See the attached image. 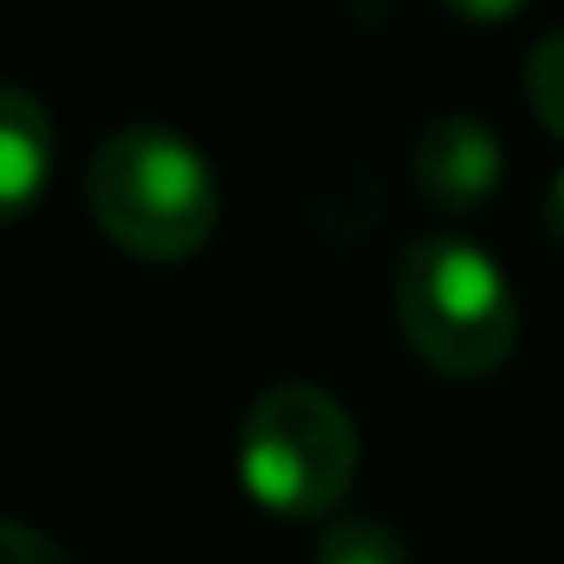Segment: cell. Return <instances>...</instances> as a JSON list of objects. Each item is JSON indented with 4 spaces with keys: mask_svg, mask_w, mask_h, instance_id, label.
I'll return each instance as SVG.
<instances>
[{
    "mask_svg": "<svg viewBox=\"0 0 564 564\" xmlns=\"http://www.w3.org/2000/svg\"><path fill=\"white\" fill-rule=\"evenodd\" d=\"M86 207L116 249L140 261H188L219 225L207 159L171 128H122L86 164Z\"/></svg>",
    "mask_w": 564,
    "mask_h": 564,
    "instance_id": "cell-1",
    "label": "cell"
},
{
    "mask_svg": "<svg viewBox=\"0 0 564 564\" xmlns=\"http://www.w3.org/2000/svg\"><path fill=\"white\" fill-rule=\"evenodd\" d=\"M401 334L443 377H486L516 346V297L503 268L467 237H413L394 268Z\"/></svg>",
    "mask_w": 564,
    "mask_h": 564,
    "instance_id": "cell-2",
    "label": "cell"
},
{
    "mask_svg": "<svg viewBox=\"0 0 564 564\" xmlns=\"http://www.w3.org/2000/svg\"><path fill=\"white\" fill-rule=\"evenodd\" d=\"M237 474L273 516L316 522L352 491L358 431L352 413L316 382H273L256 394L237 437Z\"/></svg>",
    "mask_w": 564,
    "mask_h": 564,
    "instance_id": "cell-3",
    "label": "cell"
},
{
    "mask_svg": "<svg viewBox=\"0 0 564 564\" xmlns=\"http://www.w3.org/2000/svg\"><path fill=\"white\" fill-rule=\"evenodd\" d=\"M413 183L425 200H437L449 213H467L479 200H491V188L503 183L498 134L467 122V116H437L413 147Z\"/></svg>",
    "mask_w": 564,
    "mask_h": 564,
    "instance_id": "cell-4",
    "label": "cell"
},
{
    "mask_svg": "<svg viewBox=\"0 0 564 564\" xmlns=\"http://www.w3.org/2000/svg\"><path fill=\"white\" fill-rule=\"evenodd\" d=\"M55 164V128L31 91H0V200L7 213H25L37 200L43 176Z\"/></svg>",
    "mask_w": 564,
    "mask_h": 564,
    "instance_id": "cell-5",
    "label": "cell"
},
{
    "mask_svg": "<svg viewBox=\"0 0 564 564\" xmlns=\"http://www.w3.org/2000/svg\"><path fill=\"white\" fill-rule=\"evenodd\" d=\"M316 564H413V552L401 546V534L370 516H346V522L322 528Z\"/></svg>",
    "mask_w": 564,
    "mask_h": 564,
    "instance_id": "cell-6",
    "label": "cell"
},
{
    "mask_svg": "<svg viewBox=\"0 0 564 564\" xmlns=\"http://www.w3.org/2000/svg\"><path fill=\"white\" fill-rule=\"evenodd\" d=\"M522 86H528V110L540 116V128H546L552 140H564V31H546V37L528 50Z\"/></svg>",
    "mask_w": 564,
    "mask_h": 564,
    "instance_id": "cell-7",
    "label": "cell"
},
{
    "mask_svg": "<svg viewBox=\"0 0 564 564\" xmlns=\"http://www.w3.org/2000/svg\"><path fill=\"white\" fill-rule=\"evenodd\" d=\"M0 546H7V564H67V552L55 546L50 534L25 528V522H7V528H0Z\"/></svg>",
    "mask_w": 564,
    "mask_h": 564,
    "instance_id": "cell-8",
    "label": "cell"
},
{
    "mask_svg": "<svg viewBox=\"0 0 564 564\" xmlns=\"http://www.w3.org/2000/svg\"><path fill=\"white\" fill-rule=\"evenodd\" d=\"M546 231L552 243H564V171L552 176V195H546Z\"/></svg>",
    "mask_w": 564,
    "mask_h": 564,
    "instance_id": "cell-9",
    "label": "cell"
}]
</instances>
